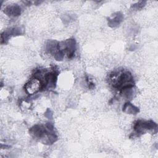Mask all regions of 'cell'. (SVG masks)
Returning a JSON list of instances; mask_svg holds the SVG:
<instances>
[{
  "instance_id": "cell-12",
  "label": "cell",
  "mask_w": 158,
  "mask_h": 158,
  "mask_svg": "<svg viewBox=\"0 0 158 158\" xmlns=\"http://www.w3.org/2000/svg\"><path fill=\"white\" fill-rule=\"evenodd\" d=\"M44 116H45L46 117L48 118H50V119L52 118V111L51 110V109H48L46 110V111L45 113H44Z\"/></svg>"
},
{
  "instance_id": "cell-5",
  "label": "cell",
  "mask_w": 158,
  "mask_h": 158,
  "mask_svg": "<svg viewBox=\"0 0 158 158\" xmlns=\"http://www.w3.org/2000/svg\"><path fill=\"white\" fill-rule=\"evenodd\" d=\"M47 132L46 128L40 125H35L31 127L29 130V133L31 135L34 137L40 138L41 137Z\"/></svg>"
},
{
  "instance_id": "cell-3",
  "label": "cell",
  "mask_w": 158,
  "mask_h": 158,
  "mask_svg": "<svg viewBox=\"0 0 158 158\" xmlns=\"http://www.w3.org/2000/svg\"><path fill=\"white\" fill-rule=\"evenodd\" d=\"M44 89V85L43 82L38 78L35 77L30 80L25 86V89L27 94L33 95L37 93L41 89Z\"/></svg>"
},
{
  "instance_id": "cell-2",
  "label": "cell",
  "mask_w": 158,
  "mask_h": 158,
  "mask_svg": "<svg viewBox=\"0 0 158 158\" xmlns=\"http://www.w3.org/2000/svg\"><path fill=\"white\" fill-rule=\"evenodd\" d=\"M76 41L73 38L67 39L65 41L59 42V49L60 51L65 52L69 58H71L73 56L76 51Z\"/></svg>"
},
{
  "instance_id": "cell-1",
  "label": "cell",
  "mask_w": 158,
  "mask_h": 158,
  "mask_svg": "<svg viewBox=\"0 0 158 158\" xmlns=\"http://www.w3.org/2000/svg\"><path fill=\"white\" fill-rule=\"evenodd\" d=\"M157 125L152 120L144 121L141 120H137L134 125V130L138 135L145 133L148 130H153L156 133L157 132Z\"/></svg>"
},
{
  "instance_id": "cell-9",
  "label": "cell",
  "mask_w": 158,
  "mask_h": 158,
  "mask_svg": "<svg viewBox=\"0 0 158 158\" xmlns=\"http://www.w3.org/2000/svg\"><path fill=\"white\" fill-rule=\"evenodd\" d=\"M123 111L128 114H136L139 112V108L130 102H127L123 106Z\"/></svg>"
},
{
  "instance_id": "cell-10",
  "label": "cell",
  "mask_w": 158,
  "mask_h": 158,
  "mask_svg": "<svg viewBox=\"0 0 158 158\" xmlns=\"http://www.w3.org/2000/svg\"><path fill=\"white\" fill-rule=\"evenodd\" d=\"M146 4V1H139V2H138L135 4H133L132 5V7L136 9H141L143 8L144 5Z\"/></svg>"
},
{
  "instance_id": "cell-7",
  "label": "cell",
  "mask_w": 158,
  "mask_h": 158,
  "mask_svg": "<svg viewBox=\"0 0 158 158\" xmlns=\"http://www.w3.org/2000/svg\"><path fill=\"white\" fill-rule=\"evenodd\" d=\"M4 12L8 16L17 17L21 14V7L17 4L8 6L4 9Z\"/></svg>"
},
{
  "instance_id": "cell-4",
  "label": "cell",
  "mask_w": 158,
  "mask_h": 158,
  "mask_svg": "<svg viewBox=\"0 0 158 158\" xmlns=\"http://www.w3.org/2000/svg\"><path fill=\"white\" fill-rule=\"evenodd\" d=\"M22 34V30L19 27H15L10 28L8 30L4 31L1 35V43H6L12 36H17Z\"/></svg>"
},
{
  "instance_id": "cell-6",
  "label": "cell",
  "mask_w": 158,
  "mask_h": 158,
  "mask_svg": "<svg viewBox=\"0 0 158 158\" xmlns=\"http://www.w3.org/2000/svg\"><path fill=\"white\" fill-rule=\"evenodd\" d=\"M123 14L120 12H117L114 14L111 17L109 18L107 21H108V25L112 28L117 27L120 22L123 20Z\"/></svg>"
},
{
  "instance_id": "cell-11",
  "label": "cell",
  "mask_w": 158,
  "mask_h": 158,
  "mask_svg": "<svg viewBox=\"0 0 158 158\" xmlns=\"http://www.w3.org/2000/svg\"><path fill=\"white\" fill-rule=\"evenodd\" d=\"M45 127L49 131H54V125L52 122H47L45 124Z\"/></svg>"
},
{
  "instance_id": "cell-8",
  "label": "cell",
  "mask_w": 158,
  "mask_h": 158,
  "mask_svg": "<svg viewBox=\"0 0 158 158\" xmlns=\"http://www.w3.org/2000/svg\"><path fill=\"white\" fill-rule=\"evenodd\" d=\"M46 51L51 54L54 56L59 51V42L55 40H49L46 43Z\"/></svg>"
}]
</instances>
